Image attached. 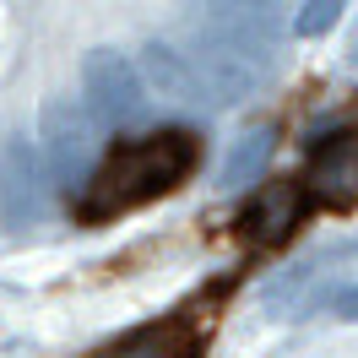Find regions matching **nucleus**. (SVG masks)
Instances as JSON below:
<instances>
[{"label":"nucleus","mask_w":358,"mask_h":358,"mask_svg":"<svg viewBox=\"0 0 358 358\" xmlns=\"http://www.w3.org/2000/svg\"><path fill=\"white\" fill-rule=\"evenodd\" d=\"M282 17L271 0H206L190 33V71L212 103H239L277 60Z\"/></svg>","instance_id":"1"},{"label":"nucleus","mask_w":358,"mask_h":358,"mask_svg":"<svg viewBox=\"0 0 358 358\" xmlns=\"http://www.w3.org/2000/svg\"><path fill=\"white\" fill-rule=\"evenodd\" d=\"M196 152L201 147H196L190 131H157V136L114 147L98 163L87 196H82V217L87 223H109L120 212H136V206L157 201L163 190H174L179 179L196 169Z\"/></svg>","instance_id":"2"},{"label":"nucleus","mask_w":358,"mask_h":358,"mask_svg":"<svg viewBox=\"0 0 358 358\" xmlns=\"http://www.w3.org/2000/svg\"><path fill=\"white\" fill-rule=\"evenodd\" d=\"M82 92H87L92 120L103 125H131L141 114V71L120 49H92L82 60Z\"/></svg>","instance_id":"3"},{"label":"nucleus","mask_w":358,"mask_h":358,"mask_svg":"<svg viewBox=\"0 0 358 358\" xmlns=\"http://www.w3.org/2000/svg\"><path fill=\"white\" fill-rule=\"evenodd\" d=\"M304 212H310L304 185H299V179H271L266 190L245 206L239 239H245L250 250H277L282 239H293V228L304 223Z\"/></svg>","instance_id":"4"},{"label":"nucleus","mask_w":358,"mask_h":358,"mask_svg":"<svg viewBox=\"0 0 358 358\" xmlns=\"http://www.w3.org/2000/svg\"><path fill=\"white\" fill-rule=\"evenodd\" d=\"M304 196L326 206H358V125L315 141L310 174H304Z\"/></svg>","instance_id":"5"},{"label":"nucleus","mask_w":358,"mask_h":358,"mask_svg":"<svg viewBox=\"0 0 358 358\" xmlns=\"http://www.w3.org/2000/svg\"><path fill=\"white\" fill-rule=\"evenodd\" d=\"M44 163L38 152H27V141H11L6 157H0V196H6V223L17 228H33L44 217Z\"/></svg>","instance_id":"6"},{"label":"nucleus","mask_w":358,"mask_h":358,"mask_svg":"<svg viewBox=\"0 0 358 358\" xmlns=\"http://www.w3.org/2000/svg\"><path fill=\"white\" fill-rule=\"evenodd\" d=\"M196 353H201V331L185 320H163V326H147L131 342L109 348L103 358H196Z\"/></svg>","instance_id":"7"},{"label":"nucleus","mask_w":358,"mask_h":358,"mask_svg":"<svg viewBox=\"0 0 358 358\" xmlns=\"http://www.w3.org/2000/svg\"><path fill=\"white\" fill-rule=\"evenodd\" d=\"M44 136H49V163H55V174L60 179L82 174V163H87V152H92V131L87 125H82L71 109H49Z\"/></svg>","instance_id":"8"},{"label":"nucleus","mask_w":358,"mask_h":358,"mask_svg":"<svg viewBox=\"0 0 358 358\" xmlns=\"http://www.w3.org/2000/svg\"><path fill=\"white\" fill-rule=\"evenodd\" d=\"M147 76H152V87L163 92V98H174V103H206V92H201V82H196L190 60L174 55V49L147 44Z\"/></svg>","instance_id":"9"},{"label":"nucleus","mask_w":358,"mask_h":358,"mask_svg":"<svg viewBox=\"0 0 358 358\" xmlns=\"http://www.w3.org/2000/svg\"><path fill=\"white\" fill-rule=\"evenodd\" d=\"M266 157H271V131L261 125V131H250V136H239V141H234V152H228L217 185H223V190H239L250 174H261V169H266Z\"/></svg>","instance_id":"10"},{"label":"nucleus","mask_w":358,"mask_h":358,"mask_svg":"<svg viewBox=\"0 0 358 358\" xmlns=\"http://www.w3.org/2000/svg\"><path fill=\"white\" fill-rule=\"evenodd\" d=\"M315 304H320L326 315H336V320H358V282H326L310 304H299V315L315 310Z\"/></svg>","instance_id":"11"},{"label":"nucleus","mask_w":358,"mask_h":358,"mask_svg":"<svg viewBox=\"0 0 358 358\" xmlns=\"http://www.w3.org/2000/svg\"><path fill=\"white\" fill-rule=\"evenodd\" d=\"M342 6H348V0H304V11L293 17V33H304V38H320L326 27H336Z\"/></svg>","instance_id":"12"}]
</instances>
